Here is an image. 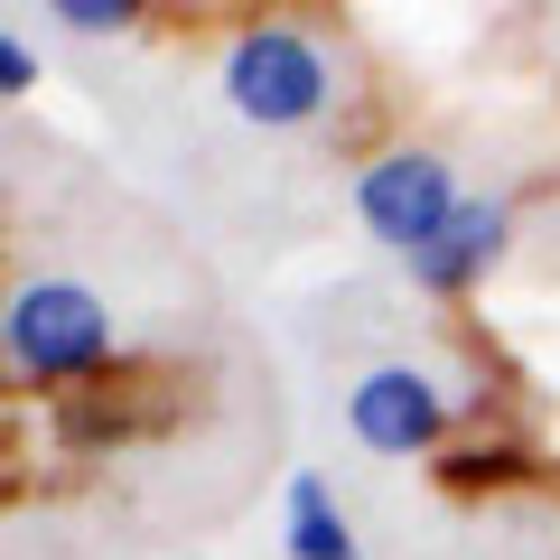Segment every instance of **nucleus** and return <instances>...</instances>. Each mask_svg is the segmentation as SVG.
I'll list each match as a JSON object with an SVG mask.
<instances>
[{"label":"nucleus","mask_w":560,"mask_h":560,"mask_svg":"<svg viewBox=\"0 0 560 560\" xmlns=\"http://www.w3.org/2000/svg\"><path fill=\"white\" fill-rule=\"evenodd\" d=\"M28 84H38V57H28L10 28H0V94H28Z\"/></svg>","instance_id":"nucleus-8"},{"label":"nucleus","mask_w":560,"mask_h":560,"mask_svg":"<svg viewBox=\"0 0 560 560\" xmlns=\"http://www.w3.org/2000/svg\"><path fill=\"white\" fill-rule=\"evenodd\" d=\"M290 560H364L355 551V523L337 514V495H327V477H290Z\"/></svg>","instance_id":"nucleus-6"},{"label":"nucleus","mask_w":560,"mask_h":560,"mask_svg":"<svg viewBox=\"0 0 560 560\" xmlns=\"http://www.w3.org/2000/svg\"><path fill=\"white\" fill-rule=\"evenodd\" d=\"M504 253H514V197H467L458 215H448V234L420 261H401V271H411L430 300H467V290H486V271H495Z\"/></svg>","instance_id":"nucleus-5"},{"label":"nucleus","mask_w":560,"mask_h":560,"mask_svg":"<svg viewBox=\"0 0 560 560\" xmlns=\"http://www.w3.org/2000/svg\"><path fill=\"white\" fill-rule=\"evenodd\" d=\"M121 355L113 308L84 290V280H28L0 300V364L38 393H66V383H94L103 364Z\"/></svg>","instance_id":"nucleus-2"},{"label":"nucleus","mask_w":560,"mask_h":560,"mask_svg":"<svg viewBox=\"0 0 560 560\" xmlns=\"http://www.w3.org/2000/svg\"><path fill=\"white\" fill-rule=\"evenodd\" d=\"M458 206H467V187H458V168H448L440 150L393 140V150H374V160L355 168V215H364V234H374L383 253H401V261L430 253V243L448 234Z\"/></svg>","instance_id":"nucleus-3"},{"label":"nucleus","mask_w":560,"mask_h":560,"mask_svg":"<svg viewBox=\"0 0 560 560\" xmlns=\"http://www.w3.org/2000/svg\"><path fill=\"white\" fill-rule=\"evenodd\" d=\"M215 84L261 131H318L346 113V38L318 20H243L215 57Z\"/></svg>","instance_id":"nucleus-1"},{"label":"nucleus","mask_w":560,"mask_h":560,"mask_svg":"<svg viewBox=\"0 0 560 560\" xmlns=\"http://www.w3.org/2000/svg\"><path fill=\"white\" fill-rule=\"evenodd\" d=\"M467 401L440 393V374H420V364H374V374H355V393H346V430H355L374 458H440L448 430H458Z\"/></svg>","instance_id":"nucleus-4"},{"label":"nucleus","mask_w":560,"mask_h":560,"mask_svg":"<svg viewBox=\"0 0 560 560\" xmlns=\"http://www.w3.org/2000/svg\"><path fill=\"white\" fill-rule=\"evenodd\" d=\"M57 28H75V38H121V28H140V0H57Z\"/></svg>","instance_id":"nucleus-7"}]
</instances>
